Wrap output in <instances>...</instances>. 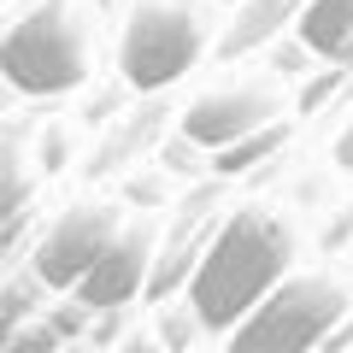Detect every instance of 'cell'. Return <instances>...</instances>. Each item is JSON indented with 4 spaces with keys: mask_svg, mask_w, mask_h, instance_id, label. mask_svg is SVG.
<instances>
[{
    "mask_svg": "<svg viewBox=\"0 0 353 353\" xmlns=\"http://www.w3.org/2000/svg\"><path fill=\"white\" fill-rule=\"evenodd\" d=\"M294 259V230L283 218H271L265 206H241L212 230L201 265L189 277V301L201 312V324L212 336H230L265 294L289 277Z\"/></svg>",
    "mask_w": 353,
    "mask_h": 353,
    "instance_id": "1",
    "label": "cell"
},
{
    "mask_svg": "<svg viewBox=\"0 0 353 353\" xmlns=\"http://www.w3.org/2000/svg\"><path fill=\"white\" fill-rule=\"evenodd\" d=\"M347 289L330 277H283L277 289L265 294L236 330H230V347L236 353H306L324 347L336 336V324L347 318Z\"/></svg>",
    "mask_w": 353,
    "mask_h": 353,
    "instance_id": "2",
    "label": "cell"
},
{
    "mask_svg": "<svg viewBox=\"0 0 353 353\" xmlns=\"http://www.w3.org/2000/svg\"><path fill=\"white\" fill-rule=\"evenodd\" d=\"M0 71L18 94H71L88 77V48L83 24L65 0H41L36 12H24L6 41H0Z\"/></svg>",
    "mask_w": 353,
    "mask_h": 353,
    "instance_id": "3",
    "label": "cell"
},
{
    "mask_svg": "<svg viewBox=\"0 0 353 353\" xmlns=\"http://www.w3.org/2000/svg\"><path fill=\"white\" fill-rule=\"evenodd\" d=\"M206 48V30L189 6H171V0H141L124 24V41H118V71H124V88L136 94H159L176 77L189 71Z\"/></svg>",
    "mask_w": 353,
    "mask_h": 353,
    "instance_id": "4",
    "label": "cell"
},
{
    "mask_svg": "<svg viewBox=\"0 0 353 353\" xmlns=\"http://www.w3.org/2000/svg\"><path fill=\"white\" fill-rule=\"evenodd\" d=\"M112 241H118V212L112 206H71V212H59V224L36 241V259L30 265L41 271L48 289L71 294Z\"/></svg>",
    "mask_w": 353,
    "mask_h": 353,
    "instance_id": "5",
    "label": "cell"
},
{
    "mask_svg": "<svg viewBox=\"0 0 353 353\" xmlns=\"http://www.w3.org/2000/svg\"><path fill=\"white\" fill-rule=\"evenodd\" d=\"M148 277H153V230L141 224V230H118V241L94 259V271H88L71 294L83 306H94V312H112V306L136 301V294L148 289Z\"/></svg>",
    "mask_w": 353,
    "mask_h": 353,
    "instance_id": "6",
    "label": "cell"
},
{
    "mask_svg": "<svg viewBox=\"0 0 353 353\" xmlns=\"http://www.w3.org/2000/svg\"><path fill=\"white\" fill-rule=\"evenodd\" d=\"M265 124H277V101L265 88H218V94H201L183 112V136L201 141L206 153L230 148V141H241L248 130H265Z\"/></svg>",
    "mask_w": 353,
    "mask_h": 353,
    "instance_id": "7",
    "label": "cell"
},
{
    "mask_svg": "<svg viewBox=\"0 0 353 353\" xmlns=\"http://www.w3.org/2000/svg\"><path fill=\"white\" fill-rule=\"evenodd\" d=\"M301 12H306V0H241L236 24L218 36V53L241 59V53L265 48L271 36H283V24H301Z\"/></svg>",
    "mask_w": 353,
    "mask_h": 353,
    "instance_id": "8",
    "label": "cell"
},
{
    "mask_svg": "<svg viewBox=\"0 0 353 353\" xmlns=\"http://www.w3.org/2000/svg\"><path fill=\"white\" fill-rule=\"evenodd\" d=\"M301 41L324 59L353 71V0H306L301 12Z\"/></svg>",
    "mask_w": 353,
    "mask_h": 353,
    "instance_id": "9",
    "label": "cell"
},
{
    "mask_svg": "<svg viewBox=\"0 0 353 353\" xmlns=\"http://www.w3.org/2000/svg\"><path fill=\"white\" fill-rule=\"evenodd\" d=\"M289 141V124H265V130H248L241 141H230V148H218L212 153V171L218 176H241V171H253L259 159H271V153Z\"/></svg>",
    "mask_w": 353,
    "mask_h": 353,
    "instance_id": "10",
    "label": "cell"
},
{
    "mask_svg": "<svg viewBox=\"0 0 353 353\" xmlns=\"http://www.w3.org/2000/svg\"><path fill=\"white\" fill-rule=\"evenodd\" d=\"M41 294H48V283H41L36 265H30V271H18V277L0 289V347L18 336V324H24V318L48 312V306H41Z\"/></svg>",
    "mask_w": 353,
    "mask_h": 353,
    "instance_id": "11",
    "label": "cell"
},
{
    "mask_svg": "<svg viewBox=\"0 0 353 353\" xmlns=\"http://www.w3.org/2000/svg\"><path fill=\"white\" fill-rule=\"evenodd\" d=\"M159 118H165V106H159V101H153V106H141V112L130 118V124L118 130V136L106 141L101 153H94V165H88V171H94V176H106V171H118V165H124V159H130V153H136V148H148V141L159 136Z\"/></svg>",
    "mask_w": 353,
    "mask_h": 353,
    "instance_id": "12",
    "label": "cell"
},
{
    "mask_svg": "<svg viewBox=\"0 0 353 353\" xmlns=\"http://www.w3.org/2000/svg\"><path fill=\"white\" fill-rule=\"evenodd\" d=\"M201 312H194V301H183V306H165V341L171 347H189L194 336H201Z\"/></svg>",
    "mask_w": 353,
    "mask_h": 353,
    "instance_id": "13",
    "label": "cell"
},
{
    "mask_svg": "<svg viewBox=\"0 0 353 353\" xmlns=\"http://www.w3.org/2000/svg\"><path fill=\"white\" fill-rule=\"evenodd\" d=\"M341 83H347V65H336V59H330V71H318L312 83L301 88V112H318V106H324V101L336 94Z\"/></svg>",
    "mask_w": 353,
    "mask_h": 353,
    "instance_id": "14",
    "label": "cell"
},
{
    "mask_svg": "<svg viewBox=\"0 0 353 353\" xmlns=\"http://www.w3.org/2000/svg\"><path fill=\"white\" fill-rule=\"evenodd\" d=\"M165 171H201V141H189V136H183V141H171V148H165Z\"/></svg>",
    "mask_w": 353,
    "mask_h": 353,
    "instance_id": "15",
    "label": "cell"
},
{
    "mask_svg": "<svg viewBox=\"0 0 353 353\" xmlns=\"http://www.w3.org/2000/svg\"><path fill=\"white\" fill-rule=\"evenodd\" d=\"M336 165H341V171H353V118H347V130L336 136Z\"/></svg>",
    "mask_w": 353,
    "mask_h": 353,
    "instance_id": "16",
    "label": "cell"
},
{
    "mask_svg": "<svg viewBox=\"0 0 353 353\" xmlns=\"http://www.w3.org/2000/svg\"><path fill=\"white\" fill-rule=\"evenodd\" d=\"M306 53H312L306 41H301V48H283V53H277V71H301V59H306Z\"/></svg>",
    "mask_w": 353,
    "mask_h": 353,
    "instance_id": "17",
    "label": "cell"
},
{
    "mask_svg": "<svg viewBox=\"0 0 353 353\" xmlns=\"http://www.w3.org/2000/svg\"><path fill=\"white\" fill-rule=\"evenodd\" d=\"M65 159V141L59 136H48V141H41V165H48V171H53V165H59Z\"/></svg>",
    "mask_w": 353,
    "mask_h": 353,
    "instance_id": "18",
    "label": "cell"
},
{
    "mask_svg": "<svg viewBox=\"0 0 353 353\" xmlns=\"http://www.w3.org/2000/svg\"><path fill=\"white\" fill-rule=\"evenodd\" d=\"M347 230H353V206H347V212H341V224H336V230H330V236H324V248H336V241L347 236Z\"/></svg>",
    "mask_w": 353,
    "mask_h": 353,
    "instance_id": "19",
    "label": "cell"
}]
</instances>
